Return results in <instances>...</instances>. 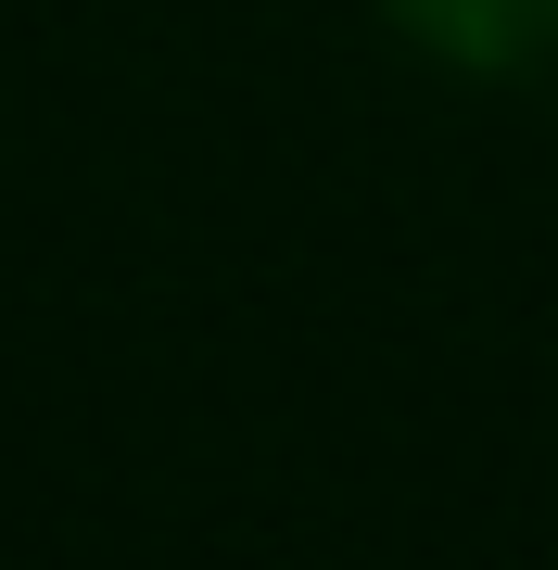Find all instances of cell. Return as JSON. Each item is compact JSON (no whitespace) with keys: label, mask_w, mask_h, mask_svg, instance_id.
Instances as JSON below:
<instances>
[{"label":"cell","mask_w":558,"mask_h":570,"mask_svg":"<svg viewBox=\"0 0 558 570\" xmlns=\"http://www.w3.org/2000/svg\"><path fill=\"white\" fill-rule=\"evenodd\" d=\"M381 39L457 89H546L558 77V0H369Z\"/></svg>","instance_id":"6da1fadb"}]
</instances>
